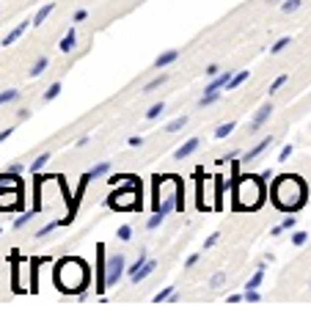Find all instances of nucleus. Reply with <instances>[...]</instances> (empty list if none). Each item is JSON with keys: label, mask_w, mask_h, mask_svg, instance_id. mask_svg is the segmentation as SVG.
<instances>
[{"label": "nucleus", "mask_w": 311, "mask_h": 311, "mask_svg": "<svg viewBox=\"0 0 311 311\" xmlns=\"http://www.w3.org/2000/svg\"><path fill=\"white\" fill-rule=\"evenodd\" d=\"M53 11H55V3L50 0V3H44V6L36 11V17H33V22H30V25H36V28H39V25H44V19H47Z\"/></svg>", "instance_id": "obj_16"}, {"label": "nucleus", "mask_w": 311, "mask_h": 311, "mask_svg": "<svg viewBox=\"0 0 311 311\" xmlns=\"http://www.w3.org/2000/svg\"><path fill=\"white\" fill-rule=\"evenodd\" d=\"M17 119H19V121L30 119V110H28V108H22V110H19V113H17Z\"/></svg>", "instance_id": "obj_47"}, {"label": "nucleus", "mask_w": 311, "mask_h": 311, "mask_svg": "<svg viewBox=\"0 0 311 311\" xmlns=\"http://www.w3.org/2000/svg\"><path fill=\"white\" fill-rule=\"evenodd\" d=\"M232 69H226V72H221V75H215V78H210V83L204 85V94H212V91H223L229 85V80H232Z\"/></svg>", "instance_id": "obj_12"}, {"label": "nucleus", "mask_w": 311, "mask_h": 311, "mask_svg": "<svg viewBox=\"0 0 311 311\" xmlns=\"http://www.w3.org/2000/svg\"><path fill=\"white\" fill-rule=\"evenodd\" d=\"M281 229H284V232H295V229H298V221H295V212H287V215H284V221H281Z\"/></svg>", "instance_id": "obj_33"}, {"label": "nucleus", "mask_w": 311, "mask_h": 311, "mask_svg": "<svg viewBox=\"0 0 311 311\" xmlns=\"http://www.w3.org/2000/svg\"><path fill=\"white\" fill-rule=\"evenodd\" d=\"M155 270H157V262H155V259H146V262L141 264V267H135V270L130 273V281L138 287V284L144 281V278H149V275L155 273Z\"/></svg>", "instance_id": "obj_11"}, {"label": "nucleus", "mask_w": 311, "mask_h": 311, "mask_svg": "<svg viewBox=\"0 0 311 311\" xmlns=\"http://www.w3.org/2000/svg\"><path fill=\"white\" fill-rule=\"evenodd\" d=\"M223 284H226V273H215L210 278V289H221Z\"/></svg>", "instance_id": "obj_37"}, {"label": "nucleus", "mask_w": 311, "mask_h": 311, "mask_svg": "<svg viewBox=\"0 0 311 311\" xmlns=\"http://www.w3.org/2000/svg\"><path fill=\"white\" fill-rule=\"evenodd\" d=\"M287 80H289V75H278V78H275L273 83H270L267 94H270V96H273V94H278V91H281L284 85H287Z\"/></svg>", "instance_id": "obj_24"}, {"label": "nucleus", "mask_w": 311, "mask_h": 311, "mask_svg": "<svg viewBox=\"0 0 311 311\" xmlns=\"http://www.w3.org/2000/svg\"><path fill=\"white\" fill-rule=\"evenodd\" d=\"M309 287H311V284H309Z\"/></svg>", "instance_id": "obj_53"}, {"label": "nucleus", "mask_w": 311, "mask_h": 311, "mask_svg": "<svg viewBox=\"0 0 311 311\" xmlns=\"http://www.w3.org/2000/svg\"><path fill=\"white\" fill-rule=\"evenodd\" d=\"M289 44H292V39H289V36H281V39H278L275 44H270V55H278V53H284V50H287Z\"/></svg>", "instance_id": "obj_25"}, {"label": "nucleus", "mask_w": 311, "mask_h": 311, "mask_svg": "<svg viewBox=\"0 0 311 311\" xmlns=\"http://www.w3.org/2000/svg\"><path fill=\"white\" fill-rule=\"evenodd\" d=\"M245 303H262V295H259V289H245Z\"/></svg>", "instance_id": "obj_38"}, {"label": "nucleus", "mask_w": 311, "mask_h": 311, "mask_svg": "<svg viewBox=\"0 0 311 311\" xmlns=\"http://www.w3.org/2000/svg\"><path fill=\"white\" fill-rule=\"evenodd\" d=\"M289 157H292V144H287V146H284V149H281V155H278V160H281V162H287Z\"/></svg>", "instance_id": "obj_41"}, {"label": "nucleus", "mask_w": 311, "mask_h": 311, "mask_svg": "<svg viewBox=\"0 0 311 311\" xmlns=\"http://www.w3.org/2000/svg\"><path fill=\"white\" fill-rule=\"evenodd\" d=\"M185 190H182V182L174 174L165 176H155V185H152V212L165 221L171 212H182L185 210Z\"/></svg>", "instance_id": "obj_2"}, {"label": "nucleus", "mask_w": 311, "mask_h": 311, "mask_svg": "<svg viewBox=\"0 0 311 311\" xmlns=\"http://www.w3.org/2000/svg\"><path fill=\"white\" fill-rule=\"evenodd\" d=\"M223 69H221V64H210L207 66V78H215V75H221Z\"/></svg>", "instance_id": "obj_42"}, {"label": "nucleus", "mask_w": 311, "mask_h": 311, "mask_svg": "<svg viewBox=\"0 0 311 311\" xmlns=\"http://www.w3.org/2000/svg\"><path fill=\"white\" fill-rule=\"evenodd\" d=\"M108 292V259H105V245L96 242V295Z\"/></svg>", "instance_id": "obj_7"}, {"label": "nucleus", "mask_w": 311, "mask_h": 311, "mask_svg": "<svg viewBox=\"0 0 311 311\" xmlns=\"http://www.w3.org/2000/svg\"><path fill=\"white\" fill-rule=\"evenodd\" d=\"M306 242H309V232H300V229H295V232H292V245L303 248Z\"/></svg>", "instance_id": "obj_31"}, {"label": "nucleus", "mask_w": 311, "mask_h": 311, "mask_svg": "<svg viewBox=\"0 0 311 311\" xmlns=\"http://www.w3.org/2000/svg\"><path fill=\"white\" fill-rule=\"evenodd\" d=\"M130 146H144V138H141V135L130 138Z\"/></svg>", "instance_id": "obj_48"}, {"label": "nucleus", "mask_w": 311, "mask_h": 311, "mask_svg": "<svg viewBox=\"0 0 311 311\" xmlns=\"http://www.w3.org/2000/svg\"><path fill=\"white\" fill-rule=\"evenodd\" d=\"M85 17H88V11H85V8H80V11H75V22H83Z\"/></svg>", "instance_id": "obj_46"}, {"label": "nucleus", "mask_w": 311, "mask_h": 311, "mask_svg": "<svg viewBox=\"0 0 311 311\" xmlns=\"http://www.w3.org/2000/svg\"><path fill=\"white\" fill-rule=\"evenodd\" d=\"M75 44H78V33H75V28H69V30H66V36L61 39L58 47H61V53H72Z\"/></svg>", "instance_id": "obj_15"}, {"label": "nucleus", "mask_w": 311, "mask_h": 311, "mask_svg": "<svg viewBox=\"0 0 311 311\" xmlns=\"http://www.w3.org/2000/svg\"><path fill=\"white\" fill-rule=\"evenodd\" d=\"M33 215H36V210H28V212H22V215L14 221V229H25L30 221H33Z\"/></svg>", "instance_id": "obj_29"}, {"label": "nucleus", "mask_w": 311, "mask_h": 311, "mask_svg": "<svg viewBox=\"0 0 311 311\" xmlns=\"http://www.w3.org/2000/svg\"><path fill=\"white\" fill-rule=\"evenodd\" d=\"M47 66H50V61H47V58H39L36 64L30 66V78H39V75H42L44 69H47Z\"/></svg>", "instance_id": "obj_32"}, {"label": "nucleus", "mask_w": 311, "mask_h": 311, "mask_svg": "<svg viewBox=\"0 0 311 311\" xmlns=\"http://www.w3.org/2000/svg\"><path fill=\"white\" fill-rule=\"evenodd\" d=\"M242 300H245V295H239V292L229 295V303H242Z\"/></svg>", "instance_id": "obj_45"}, {"label": "nucleus", "mask_w": 311, "mask_h": 311, "mask_svg": "<svg viewBox=\"0 0 311 311\" xmlns=\"http://www.w3.org/2000/svg\"><path fill=\"white\" fill-rule=\"evenodd\" d=\"M58 226H66V221H64V218H58V221H50L47 226H42V229H39V232H36V237H39V239L50 237V234H53V232H55V229H58Z\"/></svg>", "instance_id": "obj_18"}, {"label": "nucleus", "mask_w": 311, "mask_h": 311, "mask_svg": "<svg viewBox=\"0 0 311 311\" xmlns=\"http://www.w3.org/2000/svg\"><path fill=\"white\" fill-rule=\"evenodd\" d=\"M0 232H3V229H0Z\"/></svg>", "instance_id": "obj_52"}, {"label": "nucleus", "mask_w": 311, "mask_h": 311, "mask_svg": "<svg viewBox=\"0 0 311 311\" xmlns=\"http://www.w3.org/2000/svg\"><path fill=\"white\" fill-rule=\"evenodd\" d=\"M168 83V75H160V78H155V80H149V83L144 85V94H152V91H157V88H162V85Z\"/></svg>", "instance_id": "obj_23"}, {"label": "nucleus", "mask_w": 311, "mask_h": 311, "mask_svg": "<svg viewBox=\"0 0 311 311\" xmlns=\"http://www.w3.org/2000/svg\"><path fill=\"white\" fill-rule=\"evenodd\" d=\"M218 239H221V232H212L210 237L204 239V248H215V245H218Z\"/></svg>", "instance_id": "obj_40"}, {"label": "nucleus", "mask_w": 311, "mask_h": 311, "mask_svg": "<svg viewBox=\"0 0 311 311\" xmlns=\"http://www.w3.org/2000/svg\"><path fill=\"white\" fill-rule=\"evenodd\" d=\"M53 281L55 287L61 289L64 295H85V287L91 281V273H88V264L78 256H66L55 264V273H53Z\"/></svg>", "instance_id": "obj_3"}, {"label": "nucleus", "mask_w": 311, "mask_h": 311, "mask_svg": "<svg viewBox=\"0 0 311 311\" xmlns=\"http://www.w3.org/2000/svg\"><path fill=\"white\" fill-rule=\"evenodd\" d=\"M270 234H273V237H278V234H284V229H281V223H278V226H273V229H270Z\"/></svg>", "instance_id": "obj_50"}, {"label": "nucleus", "mask_w": 311, "mask_h": 311, "mask_svg": "<svg viewBox=\"0 0 311 311\" xmlns=\"http://www.w3.org/2000/svg\"><path fill=\"white\" fill-rule=\"evenodd\" d=\"M306 196H309V187L298 174H281L270 187V198H273L275 210L281 212H295L298 215L306 207Z\"/></svg>", "instance_id": "obj_1"}, {"label": "nucleus", "mask_w": 311, "mask_h": 311, "mask_svg": "<svg viewBox=\"0 0 311 311\" xmlns=\"http://www.w3.org/2000/svg\"><path fill=\"white\" fill-rule=\"evenodd\" d=\"M22 196H25V187L19 179L6 182L0 185V212H14L22 207Z\"/></svg>", "instance_id": "obj_6"}, {"label": "nucleus", "mask_w": 311, "mask_h": 311, "mask_svg": "<svg viewBox=\"0 0 311 311\" xmlns=\"http://www.w3.org/2000/svg\"><path fill=\"white\" fill-rule=\"evenodd\" d=\"M116 237H119L121 242H130L132 239V226H121L119 232H116Z\"/></svg>", "instance_id": "obj_39"}, {"label": "nucleus", "mask_w": 311, "mask_h": 311, "mask_svg": "<svg viewBox=\"0 0 311 311\" xmlns=\"http://www.w3.org/2000/svg\"><path fill=\"white\" fill-rule=\"evenodd\" d=\"M264 3H270V6H273V3H284V0H264Z\"/></svg>", "instance_id": "obj_51"}, {"label": "nucleus", "mask_w": 311, "mask_h": 311, "mask_svg": "<svg viewBox=\"0 0 311 311\" xmlns=\"http://www.w3.org/2000/svg\"><path fill=\"white\" fill-rule=\"evenodd\" d=\"M6 171H11V174H22V171H25V165H22V162H11V165L6 168Z\"/></svg>", "instance_id": "obj_44"}, {"label": "nucleus", "mask_w": 311, "mask_h": 311, "mask_svg": "<svg viewBox=\"0 0 311 311\" xmlns=\"http://www.w3.org/2000/svg\"><path fill=\"white\" fill-rule=\"evenodd\" d=\"M264 179L259 176H237L234 179V210L242 212H253L264 204Z\"/></svg>", "instance_id": "obj_5"}, {"label": "nucleus", "mask_w": 311, "mask_h": 311, "mask_svg": "<svg viewBox=\"0 0 311 311\" xmlns=\"http://www.w3.org/2000/svg\"><path fill=\"white\" fill-rule=\"evenodd\" d=\"M300 6H303V0H284V3H281V11H284V14H295Z\"/></svg>", "instance_id": "obj_34"}, {"label": "nucleus", "mask_w": 311, "mask_h": 311, "mask_svg": "<svg viewBox=\"0 0 311 311\" xmlns=\"http://www.w3.org/2000/svg\"><path fill=\"white\" fill-rule=\"evenodd\" d=\"M185 124H187V116H179V119L168 121V124H165V132H179V130H185Z\"/></svg>", "instance_id": "obj_28"}, {"label": "nucleus", "mask_w": 311, "mask_h": 311, "mask_svg": "<svg viewBox=\"0 0 311 311\" xmlns=\"http://www.w3.org/2000/svg\"><path fill=\"white\" fill-rule=\"evenodd\" d=\"M270 146H273V135H264L262 141H259V144H253L251 149H248V155H242V160H245V162H253V160H259V157H262L264 152L270 149Z\"/></svg>", "instance_id": "obj_10"}, {"label": "nucleus", "mask_w": 311, "mask_h": 311, "mask_svg": "<svg viewBox=\"0 0 311 311\" xmlns=\"http://www.w3.org/2000/svg\"><path fill=\"white\" fill-rule=\"evenodd\" d=\"M198 146H201V138H190V141H185V144H182L179 149L174 152V160H185V157L196 155Z\"/></svg>", "instance_id": "obj_13"}, {"label": "nucleus", "mask_w": 311, "mask_h": 311, "mask_svg": "<svg viewBox=\"0 0 311 311\" xmlns=\"http://www.w3.org/2000/svg\"><path fill=\"white\" fill-rule=\"evenodd\" d=\"M25 30H28V19H25V22H19V25H17V28H14V30H8V33H6V39H3V47H8V44H14V42H17V39H19V36H22V33H25Z\"/></svg>", "instance_id": "obj_17"}, {"label": "nucleus", "mask_w": 311, "mask_h": 311, "mask_svg": "<svg viewBox=\"0 0 311 311\" xmlns=\"http://www.w3.org/2000/svg\"><path fill=\"white\" fill-rule=\"evenodd\" d=\"M108 171H110V162H96V165L91 168L88 174H91V176H94V179H96V176H105V174H108Z\"/></svg>", "instance_id": "obj_35"}, {"label": "nucleus", "mask_w": 311, "mask_h": 311, "mask_svg": "<svg viewBox=\"0 0 311 311\" xmlns=\"http://www.w3.org/2000/svg\"><path fill=\"white\" fill-rule=\"evenodd\" d=\"M124 270H127L124 253H113V256L108 259V289H110V287H119V281H121V275H124Z\"/></svg>", "instance_id": "obj_8"}, {"label": "nucleus", "mask_w": 311, "mask_h": 311, "mask_svg": "<svg viewBox=\"0 0 311 311\" xmlns=\"http://www.w3.org/2000/svg\"><path fill=\"white\" fill-rule=\"evenodd\" d=\"M47 160H50V152H44V155H39L36 160L30 162V165H28V171H30V174H39V171H42V168L47 165Z\"/></svg>", "instance_id": "obj_22"}, {"label": "nucleus", "mask_w": 311, "mask_h": 311, "mask_svg": "<svg viewBox=\"0 0 311 311\" xmlns=\"http://www.w3.org/2000/svg\"><path fill=\"white\" fill-rule=\"evenodd\" d=\"M11 132H14V130H3V132H0V144H3V141H8V138H11Z\"/></svg>", "instance_id": "obj_49"}, {"label": "nucleus", "mask_w": 311, "mask_h": 311, "mask_svg": "<svg viewBox=\"0 0 311 311\" xmlns=\"http://www.w3.org/2000/svg\"><path fill=\"white\" fill-rule=\"evenodd\" d=\"M61 88H64V85H61V83H53V85H50L47 91H44V102H53L55 96L61 94Z\"/></svg>", "instance_id": "obj_36"}, {"label": "nucleus", "mask_w": 311, "mask_h": 311, "mask_svg": "<svg viewBox=\"0 0 311 311\" xmlns=\"http://www.w3.org/2000/svg\"><path fill=\"white\" fill-rule=\"evenodd\" d=\"M108 182L116 187L108 196V207L116 212H127V210H141V179L132 174H116L108 176Z\"/></svg>", "instance_id": "obj_4"}, {"label": "nucleus", "mask_w": 311, "mask_h": 311, "mask_svg": "<svg viewBox=\"0 0 311 311\" xmlns=\"http://www.w3.org/2000/svg\"><path fill=\"white\" fill-rule=\"evenodd\" d=\"M176 58H179V50H165V53H160V55L155 58V69H162V66H171Z\"/></svg>", "instance_id": "obj_14"}, {"label": "nucleus", "mask_w": 311, "mask_h": 311, "mask_svg": "<svg viewBox=\"0 0 311 311\" xmlns=\"http://www.w3.org/2000/svg\"><path fill=\"white\" fill-rule=\"evenodd\" d=\"M270 116H273V102H264L262 108L253 113V119L248 121V135H253V132H259L264 124L270 121Z\"/></svg>", "instance_id": "obj_9"}, {"label": "nucleus", "mask_w": 311, "mask_h": 311, "mask_svg": "<svg viewBox=\"0 0 311 311\" xmlns=\"http://www.w3.org/2000/svg\"><path fill=\"white\" fill-rule=\"evenodd\" d=\"M162 113H165V102H155V105H152V108L146 110V119L155 121L157 116H162Z\"/></svg>", "instance_id": "obj_27"}, {"label": "nucleus", "mask_w": 311, "mask_h": 311, "mask_svg": "<svg viewBox=\"0 0 311 311\" xmlns=\"http://www.w3.org/2000/svg\"><path fill=\"white\" fill-rule=\"evenodd\" d=\"M245 80H248V72H245V69H242V72H234V75H232V80H229V85H226V91L239 88V85L245 83Z\"/></svg>", "instance_id": "obj_21"}, {"label": "nucleus", "mask_w": 311, "mask_h": 311, "mask_svg": "<svg viewBox=\"0 0 311 311\" xmlns=\"http://www.w3.org/2000/svg\"><path fill=\"white\" fill-rule=\"evenodd\" d=\"M234 127H237V121H223V124L215 127V138L218 141H223V138H229L234 132Z\"/></svg>", "instance_id": "obj_19"}, {"label": "nucleus", "mask_w": 311, "mask_h": 311, "mask_svg": "<svg viewBox=\"0 0 311 311\" xmlns=\"http://www.w3.org/2000/svg\"><path fill=\"white\" fill-rule=\"evenodd\" d=\"M19 99V91L17 88H6V91H0V105H8V102Z\"/></svg>", "instance_id": "obj_30"}, {"label": "nucleus", "mask_w": 311, "mask_h": 311, "mask_svg": "<svg viewBox=\"0 0 311 311\" xmlns=\"http://www.w3.org/2000/svg\"><path fill=\"white\" fill-rule=\"evenodd\" d=\"M171 298H176V287H174V284L165 287V289H160V292L155 295V303H162V300H171Z\"/></svg>", "instance_id": "obj_26"}, {"label": "nucleus", "mask_w": 311, "mask_h": 311, "mask_svg": "<svg viewBox=\"0 0 311 311\" xmlns=\"http://www.w3.org/2000/svg\"><path fill=\"white\" fill-rule=\"evenodd\" d=\"M215 102H221V91H212V94H201V96H198V108H210V105H215Z\"/></svg>", "instance_id": "obj_20"}, {"label": "nucleus", "mask_w": 311, "mask_h": 311, "mask_svg": "<svg viewBox=\"0 0 311 311\" xmlns=\"http://www.w3.org/2000/svg\"><path fill=\"white\" fill-rule=\"evenodd\" d=\"M198 259H201L198 253H190V256L185 259V267H187V270H190V267H196V264H198Z\"/></svg>", "instance_id": "obj_43"}]
</instances>
